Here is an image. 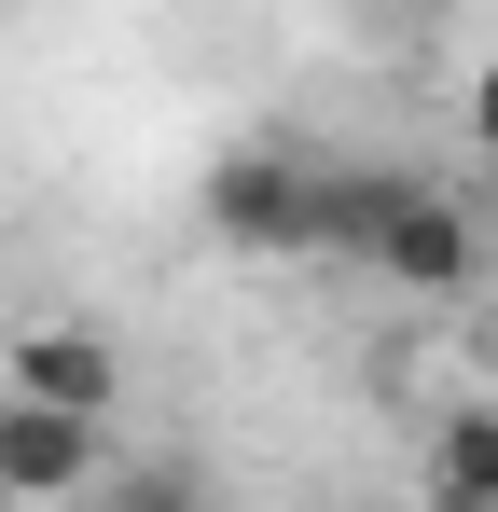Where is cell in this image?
Instances as JSON below:
<instances>
[{"instance_id":"obj_1","label":"cell","mask_w":498,"mask_h":512,"mask_svg":"<svg viewBox=\"0 0 498 512\" xmlns=\"http://www.w3.org/2000/svg\"><path fill=\"white\" fill-rule=\"evenodd\" d=\"M360 263H374L388 291H415V305H471L485 263H498V236H485V208H457L443 180H415L402 208L374 222V250H360Z\"/></svg>"},{"instance_id":"obj_2","label":"cell","mask_w":498,"mask_h":512,"mask_svg":"<svg viewBox=\"0 0 498 512\" xmlns=\"http://www.w3.org/2000/svg\"><path fill=\"white\" fill-rule=\"evenodd\" d=\"M0 402H42V416H125V346L83 333V319H42V333H14V388Z\"/></svg>"},{"instance_id":"obj_3","label":"cell","mask_w":498,"mask_h":512,"mask_svg":"<svg viewBox=\"0 0 498 512\" xmlns=\"http://www.w3.org/2000/svg\"><path fill=\"white\" fill-rule=\"evenodd\" d=\"M111 471V429L97 416H42V402H0V499L56 512V499H97Z\"/></svg>"},{"instance_id":"obj_4","label":"cell","mask_w":498,"mask_h":512,"mask_svg":"<svg viewBox=\"0 0 498 512\" xmlns=\"http://www.w3.org/2000/svg\"><path fill=\"white\" fill-rule=\"evenodd\" d=\"M208 236L236 263H291L305 250V167L291 153H222L208 167Z\"/></svg>"},{"instance_id":"obj_5","label":"cell","mask_w":498,"mask_h":512,"mask_svg":"<svg viewBox=\"0 0 498 512\" xmlns=\"http://www.w3.org/2000/svg\"><path fill=\"white\" fill-rule=\"evenodd\" d=\"M415 499L429 512H498V402H443V416H429Z\"/></svg>"},{"instance_id":"obj_6","label":"cell","mask_w":498,"mask_h":512,"mask_svg":"<svg viewBox=\"0 0 498 512\" xmlns=\"http://www.w3.org/2000/svg\"><path fill=\"white\" fill-rule=\"evenodd\" d=\"M415 194V167H305V250H332V263H360L374 250V222Z\"/></svg>"},{"instance_id":"obj_7","label":"cell","mask_w":498,"mask_h":512,"mask_svg":"<svg viewBox=\"0 0 498 512\" xmlns=\"http://www.w3.org/2000/svg\"><path fill=\"white\" fill-rule=\"evenodd\" d=\"M97 512H208V471L194 457H125V471H97Z\"/></svg>"},{"instance_id":"obj_8","label":"cell","mask_w":498,"mask_h":512,"mask_svg":"<svg viewBox=\"0 0 498 512\" xmlns=\"http://www.w3.org/2000/svg\"><path fill=\"white\" fill-rule=\"evenodd\" d=\"M471 153H485V167H498V56H485V70H471Z\"/></svg>"}]
</instances>
